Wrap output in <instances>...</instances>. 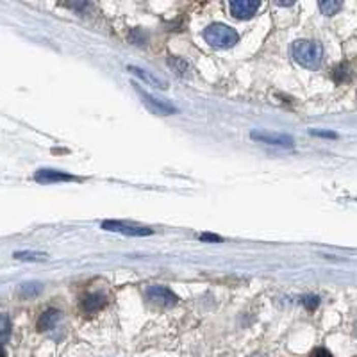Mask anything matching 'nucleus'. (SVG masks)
Instances as JSON below:
<instances>
[{
	"mask_svg": "<svg viewBox=\"0 0 357 357\" xmlns=\"http://www.w3.org/2000/svg\"><path fill=\"white\" fill-rule=\"evenodd\" d=\"M291 55L300 66L309 70H316L323 59V48L318 41L299 40L291 45Z\"/></svg>",
	"mask_w": 357,
	"mask_h": 357,
	"instance_id": "obj_1",
	"label": "nucleus"
},
{
	"mask_svg": "<svg viewBox=\"0 0 357 357\" xmlns=\"http://www.w3.org/2000/svg\"><path fill=\"white\" fill-rule=\"evenodd\" d=\"M204 40L215 48H230L237 43L240 36H237V33L232 27L216 22V23H211V25L204 31Z\"/></svg>",
	"mask_w": 357,
	"mask_h": 357,
	"instance_id": "obj_2",
	"label": "nucleus"
},
{
	"mask_svg": "<svg viewBox=\"0 0 357 357\" xmlns=\"http://www.w3.org/2000/svg\"><path fill=\"white\" fill-rule=\"evenodd\" d=\"M102 229L109 230V232H120V234H125V236H136V237H143V236L154 234V230L148 229V227L118 222V220H106V222H102Z\"/></svg>",
	"mask_w": 357,
	"mask_h": 357,
	"instance_id": "obj_3",
	"label": "nucleus"
},
{
	"mask_svg": "<svg viewBox=\"0 0 357 357\" xmlns=\"http://www.w3.org/2000/svg\"><path fill=\"white\" fill-rule=\"evenodd\" d=\"M146 299L150 300L152 304L161 307H171L177 304V295H175L171 289H168L166 286H148L145 289Z\"/></svg>",
	"mask_w": 357,
	"mask_h": 357,
	"instance_id": "obj_4",
	"label": "nucleus"
},
{
	"mask_svg": "<svg viewBox=\"0 0 357 357\" xmlns=\"http://www.w3.org/2000/svg\"><path fill=\"white\" fill-rule=\"evenodd\" d=\"M250 138L254 141L264 143V145H275V146H288L291 148L295 145L291 136L282 134V132H270V131H252Z\"/></svg>",
	"mask_w": 357,
	"mask_h": 357,
	"instance_id": "obj_5",
	"label": "nucleus"
},
{
	"mask_svg": "<svg viewBox=\"0 0 357 357\" xmlns=\"http://www.w3.org/2000/svg\"><path fill=\"white\" fill-rule=\"evenodd\" d=\"M229 8L234 18L250 20L254 18V15H257L259 8H261V2H257V0H232L229 4Z\"/></svg>",
	"mask_w": 357,
	"mask_h": 357,
	"instance_id": "obj_6",
	"label": "nucleus"
},
{
	"mask_svg": "<svg viewBox=\"0 0 357 357\" xmlns=\"http://www.w3.org/2000/svg\"><path fill=\"white\" fill-rule=\"evenodd\" d=\"M136 92L139 93V97L143 99V102H145V106L148 107L152 113H156V114H163V116H168V114H171V113H175V107L171 106V104H168V102H164V100H161V99H156V97H152L150 93H146L145 90H141L139 86H136Z\"/></svg>",
	"mask_w": 357,
	"mask_h": 357,
	"instance_id": "obj_7",
	"label": "nucleus"
},
{
	"mask_svg": "<svg viewBox=\"0 0 357 357\" xmlns=\"http://www.w3.org/2000/svg\"><path fill=\"white\" fill-rule=\"evenodd\" d=\"M106 304H107V296L104 295V293H99V291L87 293L82 299V302H80V309L86 314H95V313H99L100 309H104Z\"/></svg>",
	"mask_w": 357,
	"mask_h": 357,
	"instance_id": "obj_8",
	"label": "nucleus"
},
{
	"mask_svg": "<svg viewBox=\"0 0 357 357\" xmlns=\"http://www.w3.org/2000/svg\"><path fill=\"white\" fill-rule=\"evenodd\" d=\"M38 183H70V181H79L75 175L65 173V171H57V170H38L36 175H34Z\"/></svg>",
	"mask_w": 357,
	"mask_h": 357,
	"instance_id": "obj_9",
	"label": "nucleus"
},
{
	"mask_svg": "<svg viewBox=\"0 0 357 357\" xmlns=\"http://www.w3.org/2000/svg\"><path fill=\"white\" fill-rule=\"evenodd\" d=\"M59 320H61V311L47 309L45 313H41L40 318H38V331H41V332L52 331V329L59 323Z\"/></svg>",
	"mask_w": 357,
	"mask_h": 357,
	"instance_id": "obj_10",
	"label": "nucleus"
},
{
	"mask_svg": "<svg viewBox=\"0 0 357 357\" xmlns=\"http://www.w3.org/2000/svg\"><path fill=\"white\" fill-rule=\"evenodd\" d=\"M127 70H129V72H131V73H134L136 77H139V79H141V80H145V82L152 84V86L161 87V90H166V87H168L166 80H163V79H159V77L152 75V73L146 72V70L138 68V66H129Z\"/></svg>",
	"mask_w": 357,
	"mask_h": 357,
	"instance_id": "obj_11",
	"label": "nucleus"
},
{
	"mask_svg": "<svg viewBox=\"0 0 357 357\" xmlns=\"http://www.w3.org/2000/svg\"><path fill=\"white\" fill-rule=\"evenodd\" d=\"M43 293V284L41 282H23L20 286V299H36Z\"/></svg>",
	"mask_w": 357,
	"mask_h": 357,
	"instance_id": "obj_12",
	"label": "nucleus"
},
{
	"mask_svg": "<svg viewBox=\"0 0 357 357\" xmlns=\"http://www.w3.org/2000/svg\"><path fill=\"white\" fill-rule=\"evenodd\" d=\"M168 65L175 70V73H177L178 77H188V75H190V72H191L190 65H188V63L184 61V59H181V57H170V59H168Z\"/></svg>",
	"mask_w": 357,
	"mask_h": 357,
	"instance_id": "obj_13",
	"label": "nucleus"
},
{
	"mask_svg": "<svg viewBox=\"0 0 357 357\" xmlns=\"http://www.w3.org/2000/svg\"><path fill=\"white\" fill-rule=\"evenodd\" d=\"M318 8L325 16H332L343 8V4L339 0H321V2H318Z\"/></svg>",
	"mask_w": 357,
	"mask_h": 357,
	"instance_id": "obj_14",
	"label": "nucleus"
},
{
	"mask_svg": "<svg viewBox=\"0 0 357 357\" xmlns=\"http://www.w3.org/2000/svg\"><path fill=\"white\" fill-rule=\"evenodd\" d=\"M13 257L18 259V261H45V259H47V254H41V252L20 250V252H15Z\"/></svg>",
	"mask_w": 357,
	"mask_h": 357,
	"instance_id": "obj_15",
	"label": "nucleus"
},
{
	"mask_svg": "<svg viewBox=\"0 0 357 357\" xmlns=\"http://www.w3.org/2000/svg\"><path fill=\"white\" fill-rule=\"evenodd\" d=\"M332 77H334L336 82H348V80L352 79V75H350V70H348V66H346V65H339L338 68L334 70Z\"/></svg>",
	"mask_w": 357,
	"mask_h": 357,
	"instance_id": "obj_16",
	"label": "nucleus"
},
{
	"mask_svg": "<svg viewBox=\"0 0 357 357\" xmlns=\"http://www.w3.org/2000/svg\"><path fill=\"white\" fill-rule=\"evenodd\" d=\"M302 306L306 307L307 311H314L318 306H320V296L318 295H306V296H302Z\"/></svg>",
	"mask_w": 357,
	"mask_h": 357,
	"instance_id": "obj_17",
	"label": "nucleus"
},
{
	"mask_svg": "<svg viewBox=\"0 0 357 357\" xmlns=\"http://www.w3.org/2000/svg\"><path fill=\"white\" fill-rule=\"evenodd\" d=\"M146 33H143L141 29H132L131 34H129V40L132 41L134 45H145L146 43Z\"/></svg>",
	"mask_w": 357,
	"mask_h": 357,
	"instance_id": "obj_18",
	"label": "nucleus"
},
{
	"mask_svg": "<svg viewBox=\"0 0 357 357\" xmlns=\"http://www.w3.org/2000/svg\"><path fill=\"white\" fill-rule=\"evenodd\" d=\"M0 331H2V343L6 345L9 339V334H11V321H9L8 314H2V327H0Z\"/></svg>",
	"mask_w": 357,
	"mask_h": 357,
	"instance_id": "obj_19",
	"label": "nucleus"
},
{
	"mask_svg": "<svg viewBox=\"0 0 357 357\" xmlns=\"http://www.w3.org/2000/svg\"><path fill=\"white\" fill-rule=\"evenodd\" d=\"M309 357H334V355H332L327 348H323V346H318V348H314L313 352L309 353Z\"/></svg>",
	"mask_w": 357,
	"mask_h": 357,
	"instance_id": "obj_20",
	"label": "nucleus"
},
{
	"mask_svg": "<svg viewBox=\"0 0 357 357\" xmlns=\"http://www.w3.org/2000/svg\"><path fill=\"white\" fill-rule=\"evenodd\" d=\"M200 241H211V243H220L222 241V236H216V234H209V232H204L198 236Z\"/></svg>",
	"mask_w": 357,
	"mask_h": 357,
	"instance_id": "obj_21",
	"label": "nucleus"
},
{
	"mask_svg": "<svg viewBox=\"0 0 357 357\" xmlns=\"http://www.w3.org/2000/svg\"><path fill=\"white\" fill-rule=\"evenodd\" d=\"M311 134L313 136H320V138H338V134L332 131H316V129H313L311 131Z\"/></svg>",
	"mask_w": 357,
	"mask_h": 357,
	"instance_id": "obj_22",
	"label": "nucleus"
},
{
	"mask_svg": "<svg viewBox=\"0 0 357 357\" xmlns=\"http://www.w3.org/2000/svg\"><path fill=\"white\" fill-rule=\"evenodd\" d=\"M279 6H293V2H277Z\"/></svg>",
	"mask_w": 357,
	"mask_h": 357,
	"instance_id": "obj_23",
	"label": "nucleus"
}]
</instances>
